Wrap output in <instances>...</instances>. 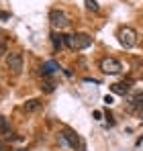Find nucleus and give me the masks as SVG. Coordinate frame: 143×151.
<instances>
[{"mask_svg":"<svg viewBox=\"0 0 143 151\" xmlns=\"http://www.w3.org/2000/svg\"><path fill=\"white\" fill-rule=\"evenodd\" d=\"M119 43L125 49L135 47V43H137V31L133 27H121L119 29Z\"/></svg>","mask_w":143,"mask_h":151,"instance_id":"nucleus-4","label":"nucleus"},{"mask_svg":"<svg viewBox=\"0 0 143 151\" xmlns=\"http://www.w3.org/2000/svg\"><path fill=\"white\" fill-rule=\"evenodd\" d=\"M0 98H2V96H0Z\"/></svg>","mask_w":143,"mask_h":151,"instance_id":"nucleus-22","label":"nucleus"},{"mask_svg":"<svg viewBox=\"0 0 143 151\" xmlns=\"http://www.w3.org/2000/svg\"><path fill=\"white\" fill-rule=\"evenodd\" d=\"M66 47L74 51H82V49H88L92 45V37L88 33H72V35H66Z\"/></svg>","mask_w":143,"mask_h":151,"instance_id":"nucleus-1","label":"nucleus"},{"mask_svg":"<svg viewBox=\"0 0 143 151\" xmlns=\"http://www.w3.org/2000/svg\"><path fill=\"white\" fill-rule=\"evenodd\" d=\"M49 23H51L53 29L64 31V29H68V27H70V17H68L64 10H59V8H53V10L49 12Z\"/></svg>","mask_w":143,"mask_h":151,"instance_id":"nucleus-5","label":"nucleus"},{"mask_svg":"<svg viewBox=\"0 0 143 151\" xmlns=\"http://www.w3.org/2000/svg\"><path fill=\"white\" fill-rule=\"evenodd\" d=\"M41 106H43V102L39 98H31L23 104V110L25 112H37V110H41Z\"/></svg>","mask_w":143,"mask_h":151,"instance_id":"nucleus-7","label":"nucleus"},{"mask_svg":"<svg viewBox=\"0 0 143 151\" xmlns=\"http://www.w3.org/2000/svg\"><path fill=\"white\" fill-rule=\"evenodd\" d=\"M61 139L70 145L72 149H76V151H86V141L76 133V131H72V129H64L61 131Z\"/></svg>","mask_w":143,"mask_h":151,"instance_id":"nucleus-3","label":"nucleus"},{"mask_svg":"<svg viewBox=\"0 0 143 151\" xmlns=\"http://www.w3.org/2000/svg\"><path fill=\"white\" fill-rule=\"evenodd\" d=\"M0 19H2V21H8V19H10V14H8V12H4V10H0Z\"/></svg>","mask_w":143,"mask_h":151,"instance_id":"nucleus-16","label":"nucleus"},{"mask_svg":"<svg viewBox=\"0 0 143 151\" xmlns=\"http://www.w3.org/2000/svg\"><path fill=\"white\" fill-rule=\"evenodd\" d=\"M0 135L10 137V123H8V119L2 116V114H0Z\"/></svg>","mask_w":143,"mask_h":151,"instance_id":"nucleus-11","label":"nucleus"},{"mask_svg":"<svg viewBox=\"0 0 143 151\" xmlns=\"http://www.w3.org/2000/svg\"><path fill=\"white\" fill-rule=\"evenodd\" d=\"M129 90H131V82H119V84H113L110 86V92L113 94H123L125 96Z\"/></svg>","mask_w":143,"mask_h":151,"instance_id":"nucleus-9","label":"nucleus"},{"mask_svg":"<svg viewBox=\"0 0 143 151\" xmlns=\"http://www.w3.org/2000/svg\"><path fill=\"white\" fill-rule=\"evenodd\" d=\"M41 90H43L45 94H51V92L55 90V82H53L51 78H45V80L41 82Z\"/></svg>","mask_w":143,"mask_h":151,"instance_id":"nucleus-13","label":"nucleus"},{"mask_svg":"<svg viewBox=\"0 0 143 151\" xmlns=\"http://www.w3.org/2000/svg\"><path fill=\"white\" fill-rule=\"evenodd\" d=\"M4 53H8V51H6V41H4V39L0 37V57H2Z\"/></svg>","mask_w":143,"mask_h":151,"instance_id":"nucleus-15","label":"nucleus"},{"mask_svg":"<svg viewBox=\"0 0 143 151\" xmlns=\"http://www.w3.org/2000/svg\"><path fill=\"white\" fill-rule=\"evenodd\" d=\"M141 104H143V94H135V96L129 100V110H133V112H135Z\"/></svg>","mask_w":143,"mask_h":151,"instance_id":"nucleus-12","label":"nucleus"},{"mask_svg":"<svg viewBox=\"0 0 143 151\" xmlns=\"http://www.w3.org/2000/svg\"><path fill=\"white\" fill-rule=\"evenodd\" d=\"M135 112H137V116H139V119H143V104L137 108V110H135Z\"/></svg>","mask_w":143,"mask_h":151,"instance_id":"nucleus-18","label":"nucleus"},{"mask_svg":"<svg viewBox=\"0 0 143 151\" xmlns=\"http://www.w3.org/2000/svg\"><path fill=\"white\" fill-rule=\"evenodd\" d=\"M113 96H108V94H106V96H104V104H113Z\"/></svg>","mask_w":143,"mask_h":151,"instance_id":"nucleus-17","label":"nucleus"},{"mask_svg":"<svg viewBox=\"0 0 143 151\" xmlns=\"http://www.w3.org/2000/svg\"><path fill=\"white\" fill-rule=\"evenodd\" d=\"M94 119H96V121H100V119H102V112H100V110H94Z\"/></svg>","mask_w":143,"mask_h":151,"instance_id":"nucleus-19","label":"nucleus"},{"mask_svg":"<svg viewBox=\"0 0 143 151\" xmlns=\"http://www.w3.org/2000/svg\"><path fill=\"white\" fill-rule=\"evenodd\" d=\"M17 151H29V149H25V147H23V149H17Z\"/></svg>","mask_w":143,"mask_h":151,"instance_id":"nucleus-21","label":"nucleus"},{"mask_svg":"<svg viewBox=\"0 0 143 151\" xmlns=\"http://www.w3.org/2000/svg\"><path fill=\"white\" fill-rule=\"evenodd\" d=\"M51 43H53V49L55 51H61L66 47V39H64V35H59V33H51Z\"/></svg>","mask_w":143,"mask_h":151,"instance_id":"nucleus-10","label":"nucleus"},{"mask_svg":"<svg viewBox=\"0 0 143 151\" xmlns=\"http://www.w3.org/2000/svg\"><path fill=\"white\" fill-rule=\"evenodd\" d=\"M57 70H59V65H57L55 61H45V63L41 65V74L45 76V78H51Z\"/></svg>","mask_w":143,"mask_h":151,"instance_id":"nucleus-8","label":"nucleus"},{"mask_svg":"<svg viewBox=\"0 0 143 151\" xmlns=\"http://www.w3.org/2000/svg\"><path fill=\"white\" fill-rule=\"evenodd\" d=\"M86 8H88V10H92V12H98V8H100V6H98V2H96V0H86Z\"/></svg>","mask_w":143,"mask_h":151,"instance_id":"nucleus-14","label":"nucleus"},{"mask_svg":"<svg viewBox=\"0 0 143 151\" xmlns=\"http://www.w3.org/2000/svg\"><path fill=\"white\" fill-rule=\"evenodd\" d=\"M0 151H8V147H6V143L0 139Z\"/></svg>","mask_w":143,"mask_h":151,"instance_id":"nucleus-20","label":"nucleus"},{"mask_svg":"<svg viewBox=\"0 0 143 151\" xmlns=\"http://www.w3.org/2000/svg\"><path fill=\"white\" fill-rule=\"evenodd\" d=\"M6 68H8V72L14 76H21L25 68V59H23V53L21 51H10L8 55H6Z\"/></svg>","mask_w":143,"mask_h":151,"instance_id":"nucleus-2","label":"nucleus"},{"mask_svg":"<svg viewBox=\"0 0 143 151\" xmlns=\"http://www.w3.org/2000/svg\"><path fill=\"white\" fill-rule=\"evenodd\" d=\"M100 70L104 72V74H121L123 72V63H121L119 59H115V57H104V59H100Z\"/></svg>","mask_w":143,"mask_h":151,"instance_id":"nucleus-6","label":"nucleus"}]
</instances>
